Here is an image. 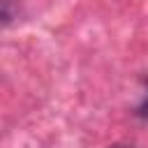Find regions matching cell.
<instances>
[{"label": "cell", "mask_w": 148, "mask_h": 148, "mask_svg": "<svg viewBox=\"0 0 148 148\" xmlns=\"http://www.w3.org/2000/svg\"><path fill=\"white\" fill-rule=\"evenodd\" d=\"M134 116L141 120H148V79H143V97L134 109Z\"/></svg>", "instance_id": "cell-1"}, {"label": "cell", "mask_w": 148, "mask_h": 148, "mask_svg": "<svg viewBox=\"0 0 148 148\" xmlns=\"http://www.w3.org/2000/svg\"><path fill=\"white\" fill-rule=\"evenodd\" d=\"M113 148H120V146H113Z\"/></svg>", "instance_id": "cell-2"}]
</instances>
